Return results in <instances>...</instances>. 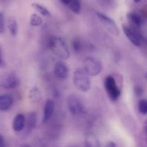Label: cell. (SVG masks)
Masks as SVG:
<instances>
[{"instance_id":"obj_9","label":"cell","mask_w":147,"mask_h":147,"mask_svg":"<svg viewBox=\"0 0 147 147\" xmlns=\"http://www.w3.org/2000/svg\"><path fill=\"white\" fill-rule=\"evenodd\" d=\"M54 73L55 76L61 80H65L67 78L69 73V69L67 65L62 61L55 63L54 66Z\"/></svg>"},{"instance_id":"obj_18","label":"cell","mask_w":147,"mask_h":147,"mask_svg":"<svg viewBox=\"0 0 147 147\" xmlns=\"http://www.w3.org/2000/svg\"><path fill=\"white\" fill-rule=\"evenodd\" d=\"M32 7L42 16H45V17H50V11L42 4H37V3H33V4H32Z\"/></svg>"},{"instance_id":"obj_5","label":"cell","mask_w":147,"mask_h":147,"mask_svg":"<svg viewBox=\"0 0 147 147\" xmlns=\"http://www.w3.org/2000/svg\"><path fill=\"white\" fill-rule=\"evenodd\" d=\"M67 106L73 116H78L86 113V109L81 100L75 95H70L67 98Z\"/></svg>"},{"instance_id":"obj_29","label":"cell","mask_w":147,"mask_h":147,"mask_svg":"<svg viewBox=\"0 0 147 147\" xmlns=\"http://www.w3.org/2000/svg\"><path fill=\"white\" fill-rule=\"evenodd\" d=\"M144 77H145V78H146V80H147V73H146L144 74Z\"/></svg>"},{"instance_id":"obj_1","label":"cell","mask_w":147,"mask_h":147,"mask_svg":"<svg viewBox=\"0 0 147 147\" xmlns=\"http://www.w3.org/2000/svg\"><path fill=\"white\" fill-rule=\"evenodd\" d=\"M49 46L55 55L63 60H67L70 57V52L65 42L59 37H52L49 42Z\"/></svg>"},{"instance_id":"obj_3","label":"cell","mask_w":147,"mask_h":147,"mask_svg":"<svg viewBox=\"0 0 147 147\" xmlns=\"http://www.w3.org/2000/svg\"><path fill=\"white\" fill-rule=\"evenodd\" d=\"M83 69L90 76H97L103 70L100 60L94 57H88L83 60Z\"/></svg>"},{"instance_id":"obj_16","label":"cell","mask_w":147,"mask_h":147,"mask_svg":"<svg viewBox=\"0 0 147 147\" xmlns=\"http://www.w3.org/2000/svg\"><path fill=\"white\" fill-rule=\"evenodd\" d=\"M7 27L10 34L12 36H15L18 32V24L17 22L14 17H9L7 20Z\"/></svg>"},{"instance_id":"obj_12","label":"cell","mask_w":147,"mask_h":147,"mask_svg":"<svg viewBox=\"0 0 147 147\" xmlns=\"http://www.w3.org/2000/svg\"><path fill=\"white\" fill-rule=\"evenodd\" d=\"M13 105V98L11 95L4 94L0 96V111H7Z\"/></svg>"},{"instance_id":"obj_25","label":"cell","mask_w":147,"mask_h":147,"mask_svg":"<svg viewBox=\"0 0 147 147\" xmlns=\"http://www.w3.org/2000/svg\"><path fill=\"white\" fill-rule=\"evenodd\" d=\"M0 147H7L5 140H4L2 135L1 134H0Z\"/></svg>"},{"instance_id":"obj_15","label":"cell","mask_w":147,"mask_h":147,"mask_svg":"<svg viewBox=\"0 0 147 147\" xmlns=\"http://www.w3.org/2000/svg\"><path fill=\"white\" fill-rule=\"evenodd\" d=\"M36 123H37V116H36V113H30L27 120L26 119L25 126H27V132H31V131L35 127Z\"/></svg>"},{"instance_id":"obj_27","label":"cell","mask_w":147,"mask_h":147,"mask_svg":"<svg viewBox=\"0 0 147 147\" xmlns=\"http://www.w3.org/2000/svg\"><path fill=\"white\" fill-rule=\"evenodd\" d=\"M60 1H61L63 4H65V5L68 6V4H70V2L71 1V0H60Z\"/></svg>"},{"instance_id":"obj_4","label":"cell","mask_w":147,"mask_h":147,"mask_svg":"<svg viewBox=\"0 0 147 147\" xmlns=\"http://www.w3.org/2000/svg\"><path fill=\"white\" fill-rule=\"evenodd\" d=\"M105 88H106V93L108 96L112 101H116L119 97L121 96L120 88L117 85L116 80L114 78L111 76H109L106 77L104 82Z\"/></svg>"},{"instance_id":"obj_14","label":"cell","mask_w":147,"mask_h":147,"mask_svg":"<svg viewBox=\"0 0 147 147\" xmlns=\"http://www.w3.org/2000/svg\"><path fill=\"white\" fill-rule=\"evenodd\" d=\"M29 98L31 100V102L34 103H37L40 101L42 98V94L40 89L37 86L33 87L29 92Z\"/></svg>"},{"instance_id":"obj_6","label":"cell","mask_w":147,"mask_h":147,"mask_svg":"<svg viewBox=\"0 0 147 147\" xmlns=\"http://www.w3.org/2000/svg\"><path fill=\"white\" fill-rule=\"evenodd\" d=\"M20 84V78L14 73H6L0 78V86L5 89H14Z\"/></svg>"},{"instance_id":"obj_19","label":"cell","mask_w":147,"mask_h":147,"mask_svg":"<svg viewBox=\"0 0 147 147\" xmlns=\"http://www.w3.org/2000/svg\"><path fill=\"white\" fill-rule=\"evenodd\" d=\"M67 7L73 13L76 14H80L81 11V4H80V0H71Z\"/></svg>"},{"instance_id":"obj_7","label":"cell","mask_w":147,"mask_h":147,"mask_svg":"<svg viewBox=\"0 0 147 147\" xmlns=\"http://www.w3.org/2000/svg\"><path fill=\"white\" fill-rule=\"evenodd\" d=\"M96 16L111 34L116 36V37H118L119 35V30L118 28V26L116 25V22L113 19L108 17L107 15L103 14V13L99 12V11L96 12Z\"/></svg>"},{"instance_id":"obj_32","label":"cell","mask_w":147,"mask_h":147,"mask_svg":"<svg viewBox=\"0 0 147 147\" xmlns=\"http://www.w3.org/2000/svg\"><path fill=\"white\" fill-rule=\"evenodd\" d=\"M145 129H146V134H147V123L146 124V127H145Z\"/></svg>"},{"instance_id":"obj_8","label":"cell","mask_w":147,"mask_h":147,"mask_svg":"<svg viewBox=\"0 0 147 147\" xmlns=\"http://www.w3.org/2000/svg\"><path fill=\"white\" fill-rule=\"evenodd\" d=\"M121 27L125 35L127 37L129 41L134 45H135L136 47H141L142 46V40H141L140 36L136 30L125 24H122Z\"/></svg>"},{"instance_id":"obj_2","label":"cell","mask_w":147,"mask_h":147,"mask_svg":"<svg viewBox=\"0 0 147 147\" xmlns=\"http://www.w3.org/2000/svg\"><path fill=\"white\" fill-rule=\"evenodd\" d=\"M73 83L78 90L88 92L90 89V76L83 68H78L73 73Z\"/></svg>"},{"instance_id":"obj_23","label":"cell","mask_w":147,"mask_h":147,"mask_svg":"<svg viewBox=\"0 0 147 147\" xmlns=\"http://www.w3.org/2000/svg\"><path fill=\"white\" fill-rule=\"evenodd\" d=\"M5 30V22H4V13L0 11V34L4 33Z\"/></svg>"},{"instance_id":"obj_26","label":"cell","mask_w":147,"mask_h":147,"mask_svg":"<svg viewBox=\"0 0 147 147\" xmlns=\"http://www.w3.org/2000/svg\"><path fill=\"white\" fill-rule=\"evenodd\" d=\"M106 147H117L116 144L113 142H109L107 144H106Z\"/></svg>"},{"instance_id":"obj_11","label":"cell","mask_w":147,"mask_h":147,"mask_svg":"<svg viewBox=\"0 0 147 147\" xmlns=\"http://www.w3.org/2000/svg\"><path fill=\"white\" fill-rule=\"evenodd\" d=\"M26 117L22 113H18L14 116L12 121V129L14 131L20 132L25 128Z\"/></svg>"},{"instance_id":"obj_31","label":"cell","mask_w":147,"mask_h":147,"mask_svg":"<svg viewBox=\"0 0 147 147\" xmlns=\"http://www.w3.org/2000/svg\"><path fill=\"white\" fill-rule=\"evenodd\" d=\"M1 63V55H0V65Z\"/></svg>"},{"instance_id":"obj_30","label":"cell","mask_w":147,"mask_h":147,"mask_svg":"<svg viewBox=\"0 0 147 147\" xmlns=\"http://www.w3.org/2000/svg\"><path fill=\"white\" fill-rule=\"evenodd\" d=\"M141 1V0H134L135 2H136V3H137V2H139V1Z\"/></svg>"},{"instance_id":"obj_10","label":"cell","mask_w":147,"mask_h":147,"mask_svg":"<svg viewBox=\"0 0 147 147\" xmlns=\"http://www.w3.org/2000/svg\"><path fill=\"white\" fill-rule=\"evenodd\" d=\"M55 111V102L52 99H47L45 103L44 110H43L42 123H46L49 121L53 116Z\"/></svg>"},{"instance_id":"obj_33","label":"cell","mask_w":147,"mask_h":147,"mask_svg":"<svg viewBox=\"0 0 147 147\" xmlns=\"http://www.w3.org/2000/svg\"><path fill=\"white\" fill-rule=\"evenodd\" d=\"M68 147H78L77 146H68Z\"/></svg>"},{"instance_id":"obj_22","label":"cell","mask_w":147,"mask_h":147,"mask_svg":"<svg viewBox=\"0 0 147 147\" xmlns=\"http://www.w3.org/2000/svg\"><path fill=\"white\" fill-rule=\"evenodd\" d=\"M73 49L76 52H80L82 50V44L81 42L79 40L76 39L75 40H73Z\"/></svg>"},{"instance_id":"obj_24","label":"cell","mask_w":147,"mask_h":147,"mask_svg":"<svg viewBox=\"0 0 147 147\" xmlns=\"http://www.w3.org/2000/svg\"><path fill=\"white\" fill-rule=\"evenodd\" d=\"M134 93H136V95L137 96H142L144 93V90H142V88L139 86H136L134 88Z\"/></svg>"},{"instance_id":"obj_20","label":"cell","mask_w":147,"mask_h":147,"mask_svg":"<svg viewBox=\"0 0 147 147\" xmlns=\"http://www.w3.org/2000/svg\"><path fill=\"white\" fill-rule=\"evenodd\" d=\"M42 19L37 14H32L30 16V24L32 27H40L42 24Z\"/></svg>"},{"instance_id":"obj_17","label":"cell","mask_w":147,"mask_h":147,"mask_svg":"<svg viewBox=\"0 0 147 147\" xmlns=\"http://www.w3.org/2000/svg\"><path fill=\"white\" fill-rule=\"evenodd\" d=\"M128 19L129 21L131 22L136 27H141L143 24V20H142V17L139 14L136 12H130L127 15Z\"/></svg>"},{"instance_id":"obj_28","label":"cell","mask_w":147,"mask_h":147,"mask_svg":"<svg viewBox=\"0 0 147 147\" xmlns=\"http://www.w3.org/2000/svg\"><path fill=\"white\" fill-rule=\"evenodd\" d=\"M21 147H31V146L28 144H23V145H22Z\"/></svg>"},{"instance_id":"obj_21","label":"cell","mask_w":147,"mask_h":147,"mask_svg":"<svg viewBox=\"0 0 147 147\" xmlns=\"http://www.w3.org/2000/svg\"><path fill=\"white\" fill-rule=\"evenodd\" d=\"M138 109L139 111L142 114H147V100L146 99H142L138 103Z\"/></svg>"},{"instance_id":"obj_13","label":"cell","mask_w":147,"mask_h":147,"mask_svg":"<svg viewBox=\"0 0 147 147\" xmlns=\"http://www.w3.org/2000/svg\"><path fill=\"white\" fill-rule=\"evenodd\" d=\"M85 147H101V145L96 135L89 133L85 139Z\"/></svg>"}]
</instances>
